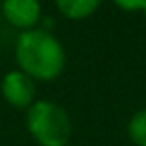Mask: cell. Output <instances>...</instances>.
Here are the masks:
<instances>
[{
    "label": "cell",
    "mask_w": 146,
    "mask_h": 146,
    "mask_svg": "<svg viewBox=\"0 0 146 146\" xmlns=\"http://www.w3.org/2000/svg\"><path fill=\"white\" fill-rule=\"evenodd\" d=\"M14 58L18 70L28 74L34 82H52L66 68V50L62 42L40 26L18 34Z\"/></svg>",
    "instance_id": "1"
},
{
    "label": "cell",
    "mask_w": 146,
    "mask_h": 146,
    "mask_svg": "<svg viewBox=\"0 0 146 146\" xmlns=\"http://www.w3.org/2000/svg\"><path fill=\"white\" fill-rule=\"evenodd\" d=\"M26 130L38 146H66L72 138V120L54 100H36L26 110Z\"/></svg>",
    "instance_id": "2"
},
{
    "label": "cell",
    "mask_w": 146,
    "mask_h": 146,
    "mask_svg": "<svg viewBox=\"0 0 146 146\" xmlns=\"http://www.w3.org/2000/svg\"><path fill=\"white\" fill-rule=\"evenodd\" d=\"M0 94L12 108L28 110L36 102V82L22 70L14 68L8 70L0 80Z\"/></svg>",
    "instance_id": "3"
},
{
    "label": "cell",
    "mask_w": 146,
    "mask_h": 146,
    "mask_svg": "<svg viewBox=\"0 0 146 146\" xmlns=\"http://www.w3.org/2000/svg\"><path fill=\"white\" fill-rule=\"evenodd\" d=\"M0 16L18 32L38 28L42 22L40 0H0Z\"/></svg>",
    "instance_id": "4"
},
{
    "label": "cell",
    "mask_w": 146,
    "mask_h": 146,
    "mask_svg": "<svg viewBox=\"0 0 146 146\" xmlns=\"http://www.w3.org/2000/svg\"><path fill=\"white\" fill-rule=\"evenodd\" d=\"M56 10L68 20H86L102 4V0H54Z\"/></svg>",
    "instance_id": "5"
},
{
    "label": "cell",
    "mask_w": 146,
    "mask_h": 146,
    "mask_svg": "<svg viewBox=\"0 0 146 146\" xmlns=\"http://www.w3.org/2000/svg\"><path fill=\"white\" fill-rule=\"evenodd\" d=\"M126 134L134 146H146V106L130 116L126 124Z\"/></svg>",
    "instance_id": "6"
},
{
    "label": "cell",
    "mask_w": 146,
    "mask_h": 146,
    "mask_svg": "<svg viewBox=\"0 0 146 146\" xmlns=\"http://www.w3.org/2000/svg\"><path fill=\"white\" fill-rule=\"evenodd\" d=\"M124 12H142L146 8V0H112Z\"/></svg>",
    "instance_id": "7"
},
{
    "label": "cell",
    "mask_w": 146,
    "mask_h": 146,
    "mask_svg": "<svg viewBox=\"0 0 146 146\" xmlns=\"http://www.w3.org/2000/svg\"><path fill=\"white\" fill-rule=\"evenodd\" d=\"M142 14H144V18H146V8H144V10H142Z\"/></svg>",
    "instance_id": "8"
},
{
    "label": "cell",
    "mask_w": 146,
    "mask_h": 146,
    "mask_svg": "<svg viewBox=\"0 0 146 146\" xmlns=\"http://www.w3.org/2000/svg\"><path fill=\"white\" fill-rule=\"evenodd\" d=\"M0 18H2V16H0Z\"/></svg>",
    "instance_id": "9"
}]
</instances>
